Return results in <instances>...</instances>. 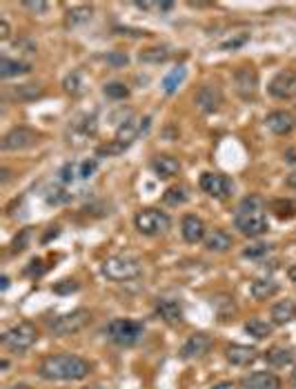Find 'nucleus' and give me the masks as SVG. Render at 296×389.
<instances>
[{"instance_id":"aec40b11","label":"nucleus","mask_w":296,"mask_h":389,"mask_svg":"<svg viewBox=\"0 0 296 389\" xmlns=\"http://www.w3.org/2000/svg\"><path fill=\"white\" fill-rule=\"evenodd\" d=\"M265 125L272 133H276V136H285V133H290L294 129L296 121H294V116L287 111H272L265 118Z\"/></svg>"},{"instance_id":"c85d7f7f","label":"nucleus","mask_w":296,"mask_h":389,"mask_svg":"<svg viewBox=\"0 0 296 389\" xmlns=\"http://www.w3.org/2000/svg\"><path fill=\"white\" fill-rule=\"evenodd\" d=\"M62 87H65V92L72 94V96H80V94H83V92H85V78H83V72L74 70L72 74L65 76Z\"/></svg>"},{"instance_id":"09e8293b","label":"nucleus","mask_w":296,"mask_h":389,"mask_svg":"<svg viewBox=\"0 0 296 389\" xmlns=\"http://www.w3.org/2000/svg\"><path fill=\"white\" fill-rule=\"evenodd\" d=\"M285 182H287V187H292V190H296V172H294V174H290V176H287V180H285Z\"/></svg>"},{"instance_id":"7c9ffc66","label":"nucleus","mask_w":296,"mask_h":389,"mask_svg":"<svg viewBox=\"0 0 296 389\" xmlns=\"http://www.w3.org/2000/svg\"><path fill=\"white\" fill-rule=\"evenodd\" d=\"M163 200H165L168 205H172V207H178V205H183V202L190 200V190L185 187V185H176V187H170L165 192Z\"/></svg>"},{"instance_id":"6e6d98bb","label":"nucleus","mask_w":296,"mask_h":389,"mask_svg":"<svg viewBox=\"0 0 296 389\" xmlns=\"http://www.w3.org/2000/svg\"><path fill=\"white\" fill-rule=\"evenodd\" d=\"M85 389H105L103 385H92V387H85Z\"/></svg>"},{"instance_id":"39448f33","label":"nucleus","mask_w":296,"mask_h":389,"mask_svg":"<svg viewBox=\"0 0 296 389\" xmlns=\"http://www.w3.org/2000/svg\"><path fill=\"white\" fill-rule=\"evenodd\" d=\"M38 338H40V332L34 323H29V320H23V323L18 325H13L9 327L5 334H3V345L13 351V354H23L27 349H31L36 343H38Z\"/></svg>"},{"instance_id":"a211bd4d","label":"nucleus","mask_w":296,"mask_h":389,"mask_svg":"<svg viewBox=\"0 0 296 389\" xmlns=\"http://www.w3.org/2000/svg\"><path fill=\"white\" fill-rule=\"evenodd\" d=\"M180 231H183V239L185 243L190 245H196V243H201L205 241V223H203V218L199 216H194V214H187L183 218V223H180Z\"/></svg>"},{"instance_id":"603ef678","label":"nucleus","mask_w":296,"mask_h":389,"mask_svg":"<svg viewBox=\"0 0 296 389\" xmlns=\"http://www.w3.org/2000/svg\"><path fill=\"white\" fill-rule=\"evenodd\" d=\"M0 287H3V292L9 287V278H7V276H3V285H0Z\"/></svg>"},{"instance_id":"412c9836","label":"nucleus","mask_w":296,"mask_h":389,"mask_svg":"<svg viewBox=\"0 0 296 389\" xmlns=\"http://www.w3.org/2000/svg\"><path fill=\"white\" fill-rule=\"evenodd\" d=\"M270 318L276 327H283L287 323L296 318V302L285 298V300H278L276 305H272V312H270Z\"/></svg>"},{"instance_id":"20e7f679","label":"nucleus","mask_w":296,"mask_h":389,"mask_svg":"<svg viewBox=\"0 0 296 389\" xmlns=\"http://www.w3.org/2000/svg\"><path fill=\"white\" fill-rule=\"evenodd\" d=\"M101 274L107 280L114 283H123V280H134L143 274V263L134 256H127V253H121V256H111L101 265Z\"/></svg>"},{"instance_id":"3c124183","label":"nucleus","mask_w":296,"mask_h":389,"mask_svg":"<svg viewBox=\"0 0 296 389\" xmlns=\"http://www.w3.org/2000/svg\"><path fill=\"white\" fill-rule=\"evenodd\" d=\"M9 389H31V387L25 385V383H18V385H13V387H9Z\"/></svg>"},{"instance_id":"cd10ccee","label":"nucleus","mask_w":296,"mask_h":389,"mask_svg":"<svg viewBox=\"0 0 296 389\" xmlns=\"http://www.w3.org/2000/svg\"><path fill=\"white\" fill-rule=\"evenodd\" d=\"M187 78V70L183 65H178V67H174L172 72H168V76L163 78V92L165 94H174L180 84H183V80Z\"/></svg>"},{"instance_id":"8fccbe9b","label":"nucleus","mask_w":296,"mask_h":389,"mask_svg":"<svg viewBox=\"0 0 296 389\" xmlns=\"http://www.w3.org/2000/svg\"><path fill=\"white\" fill-rule=\"evenodd\" d=\"M287 276H290V280H292V283H296V265H292V267H290Z\"/></svg>"},{"instance_id":"2eb2a0df","label":"nucleus","mask_w":296,"mask_h":389,"mask_svg":"<svg viewBox=\"0 0 296 389\" xmlns=\"http://www.w3.org/2000/svg\"><path fill=\"white\" fill-rule=\"evenodd\" d=\"M96 129H98V125H96L94 116H89V114L78 116L76 121H72V125H70V143L80 145L83 141L96 136Z\"/></svg>"},{"instance_id":"5fc2aeb1","label":"nucleus","mask_w":296,"mask_h":389,"mask_svg":"<svg viewBox=\"0 0 296 389\" xmlns=\"http://www.w3.org/2000/svg\"><path fill=\"white\" fill-rule=\"evenodd\" d=\"M292 385H294V389H296V367L292 369Z\"/></svg>"},{"instance_id":"4468645a","label":"nucleus","mask_w":296,"mask_h":389,"mask_svg":"<svg viewBox=\"0 0 296 389\" xmlns=\"http://www.w3.org/2000/svg\"><path fill=\"white\" fill-rule=\"evenodd\" d=\"M212 347V338L203 332L199 334H192L187 341L183 343V347H180V358L183 361H192V358H201L205 356V354L209 351Z\"/></svg>"},{"instance_id":"a18cd8bd","label":"nucleus","mask_w":296,"mask_h":389,"mask_svg":"<svg viewBox=\"0 0 296 389\" xmlns=\"http://www.w3.org/2000/svg\"><path fill=\"white\" fill-rule=\"evenodd\" d=\"M27 239H29V231L25 229V231L21 234V239H16V241H13V247H11V251H13V253L23 251V249H25V245H27Z\"/></svg>"},{"instance_id":"72a5a7b5","label":"nucleus","mask_w":296,"mask_h":389,"mask_svg":"<svg viewBox=\"0 0 296 389\" xmlns=\"http://www.w3.org/2000/svg\"><path fill=\"white\" fill-rule=\"evenodd\" d=\"M270 251H272V245H268V243H256V245L245 249L243 256L245 258H252V261H258V258H265Z\"/></svg>"},{"instance_id":"b1692460","label":"nucleus","mask_w":296,"mask_h":389,"mask_svg":"<svg viewBox=\"0 0 296 389\" xmlns=\"http://www.w3.org/2000/svg\"><path fill=\"white\" fill-rule=\"evenodd\" d=\"M232 245H234L232 236H229L225 229H212V231L205 236V249H207V251L223 253V251H227Z\"/></svg>"},{"instance_id":"c9c22d12","label":"nucleus","mask_w":296,"mask_h":389,"mask_svg":"<svg viewBox=\"0 0 296 389\" xmlns=\"http://www.w3.org/2000/svg\"><path fill=\"white\" fill-rule=\"evenodd\" d=\"M43 94V89L38 84H21V87L13 89V96L16 98H38Z\"/></svg>"},{"instance_id":"ddd939ff","label":"nucleus","mask_w":296,"mask_h":389,"mask_svg":"<svg viewBox=\"0 0 296 389\" xmlns=\"http://www.w3.org/2000/svg\"><path fill=\"white\" fill-rule=\"evenodd\" d=\"M147 127H150V118H143V121H141V118H125V121L119 125L116 138H114V141H119L125 147H129Z\"/></svg>"},{"instance_id":"c03bdc74","label":"nucleus","mask_w":296,"mask_h":389,"mask_svg":"<svg viewBox=\"0 0 296 389\" xmlns=\"http://www.w3.org/2000/svg\"><path fill=\"white\" fill-rule=\"evenodd\" d=\"M105 60H107L109 65H116V67L127 65V56H125V54H121V52H111L109 56H105Z\"/></svg>"},{"instance_id":"f3484780","label":"nucleus","mask_w":296,"mask_h":389,"mask_svg":"<svg viewBox=\"0 0 296 389\" xmlns=\"http://www.w3.org/2000/svg\"><path fill=\"white\" fill-rule=\"evenodd\" d=\"M225 358L234 367H250L258 361V351L250 345H227Z\"/></svg>"},{"instance_id":"37998d69","label":"nucleus","mask_w":296,"mask_h":389,"mask_svg":"<svg viewBox=\"0 0 296 389\" xmlns=\"http://www.w3.org/2000/svg\"><path fill=\"white\" fill-rule=\"evenodd\" d=\"M65 285H56L54 287V292L56 294H70V292H76L78 290V283H74V280H62Z\"/></svg>"},{"instance_id":"473e14b6","label":"nucleus","mask_w":296,"mask_h":389,"mask_svg":"<svg viewBox=\"0 0 296 389\" xmlns=\"http://www.w3.org/2000/svg\"><path fill=\"white\" fill-rule=\"evenodd\" d=\"M105 96L111 98V100H125L129 96V89L125 82H107L105 84Z\"/></svg>"},{"instance_id":"5701e85b","label":"nucleus","mask_w":296,"mask_h":389,"mask_svg":"<svg viewBox=\"0 0 296 389\" xmlns=\"http://www.w3.org/2000/svg\"><path fill=\"white\" fill-rule=\"evenodd\" d=\"M152 169H154V174L158 178L170 180V178H174L180 172V160L174 158V156H165V154H163V156H156L152 160Z\"/></svg>"},{"instance_id":"e433bc0d","label":"nucleus","mask_w":296,"mask_h":389,"mask_svg":"<svg viewBox=\"0 0 296 389\" xmlns=\"http://www.w3.org/2000/svg\"><path fill=\"white\" fill-rule=\"evenodd\" d=\"M127 147L119 141H111L109 145H103V147H98V156H116V154H123Z\"/></svg>"},{"instance_id":"58836bf2","label":"nucleus","mask_w":296,"mask_h":389,"mask_svg":"<svg viewBox=\"0 0 296 389\" xmlns=\"http://www.w3.org/2000/svg\"><path fill=\"white\" fill-rule=\"evenodd\" d=\"M138 9L143 11H158V13H165L174 9V3H136Z\"/></svg>"},{"instance_id":"4be33fe9","label":"nucleus","mask_w":296,"mask_h":389,"mask_svg":"<svg viewBox=\"0 0 296 389\" xmlns=\"http://www.w3.org/2000/svg\"><path fill=\"white\" fill-rule=\"evenodd\" d=\"M278 283L274 280V278H256V280H252V285H250V294H252V298L254 300H258V302H263V300H270L272 296H276L278 294Z\"/></svg>"},{"instance_id":"f704fd0d","label":"nucleus","mask_w":296,"mask_h":389,"mask_svg":"<svg viewBox=\"0 0 296 389\" xmlns=\"http://www.w3.org/2000/svg\"><path fill=\"white\" fill-rule=\"evenodd\" d=\"M248 40H250V33H236V36L223 40L219 47L223 49V52H229V49H239V47H243Z\"/></svg>"},{"instance_id":"de8ad7c7","label":"nucleus","mask_w":296,"mask_h":389,"mask_svg":"<svg viewBox=\"0 0 296 389\" xmlns=\"http://www.w3.org/2000/svg\"><path fill=\"white\" fill-rule=\"evenodd\" d=\"M212 389H239L234 383H229V380H225V383H219V385H214Z\"/></svg>"},{"instance_id":"bb28decb","label":"nucleus","mask_w":296,"mask_h":389,"mask_svg":"<svg viewBox=\"0 0 296 389\" xmlns=\"http://www.w3.org/2000/svg\"><path fill=\"white\" fill-rule=\"evenodd\" d=\"M31 67L27 62H21V60H11V58H3L0 60V76L3 78H13V76H23V74H29Z\"/></svg>"},{"instance_id":"423d86ee","label":"nucleus","mask_w":296,"mask_h":389,"mask_svg":"<svg viewBox=\"0 0 296 389\" xmlns=\"http://www.w3.org/2000/svg\"><path fill=\"white\" fill-rule=\"evenodd\" d=\"M172 225V218L160 212V209H154V207H147V209H141L136 216H134V227L138 229V234L143 236H158V234H165Z\"/></svg>"},{"instance_id":"393cba45","label":"nucleus","mask_w":296,"mask_h":389,"mask_svg":"<svg viewBox=\"0 0 296 389\" xmlns=\"http://www.w3.org/2000/svg\"><path fill=\"white\" fill-rule=\"evenodd\" d=\"M265 361L272 367H285V365H292L294 351L290 347H283V345H274L265 351Z\"/></svg>"},{"instance_id":"6ab92c4d","label":"nucleus","mask_w":296,"mask_h":389,"mask_svg":"<svg viewBox=\"0 0 296 389\" xmlns=\"http://www.w3.org/2000/svg\"><path fill=\"white\" fill-rule=\"evenodd\" d=\"M245 389H281L283 383L272 371H254V374L243 378Z\"/></svg>"},{"instance_id":"1a4fd4ad","label":"nucleus","mask_w":296,"mask_h":389,"mask_svg":"<svg viewBox=\"0 0 296 389\" xmlns=\"http://www.w3.org/2000/svg\"><path fill=\"white\" fill-rule=\"evenodd\" d=\"M38 143V133L29 127H13L3 136V151H21V149H29Z\"/></svg>"},{"instance_id":"4c0bfd02","label":"nucleus","mask_w":296,"mask_h":389,"mask_svg":"<svg viewBox=\"0 0 296 389\" xmlns=\"http://www.w3.org/2000/svg\"><path fill=\"white\" fill-rule=\"evenodd\" d=\"M60 182L62 185H70V182H74L76 180V176H78V165H74V163H67L62 169H60Z\"/></svg>"},{"instance_id":"79ce46f5","label":"nucleus","mask_w":296,"mask_h":389,"mask_svg":"<svg viewBox=\"0 0 296 389\" xmlns=\"http://www.w3.org/2000/svg\"><path fill=\"white\" fill-rule=\"evenodd\" d=\"M23 7L29 9L31 13H38V16H40V13H47L52 5H49V3H43V0H36V3H34V0H25Z\"/></svg>"},{"instance_id":"dca6fc26","label":"nucleus","mask_w":296,"mask_h":389,"mask_svg":"<svg viewBox=\"0 0 296 389\" xmlns=\"http://www.w3.org/2000/svg\"><path fill=\"white\" fill-rule=\"evenodd\" d=\"M154 312L163 323H168V325L183 323V307H180V302L174 298H158L154 305Z\"/></svg>"},{"instance_id":"2f4dec72","label":"nucleus","mask_w":296,"mask_h":389,"mask_svg":"<svg viewBox=\"0 0 296 389\" xmlns=\"http://www.w3.org/2000/svg\"><path fill=\"white\" fill-rule=\"evenodd\" d=\"M92 13H94V7H92V5L74 7V9H70V13H67V23H70L72 27L83 25V23H89V21H92Z\"/></svg>"},{"instance_id":"6e6552de","label":"nucleus","mask_w":296,"mask_h":389,"mask_svg":"<svg viewBox=\"0 0 296 389\" xmlns=\"http://www.w3.org/2000/svg\"><path fill=\"white\" fill-rule=\"evenodd\" d=\"M199 185H201V190L207 196L216 198V200H225V198L232 196V192H234V182L229 180L225 174H216V172H205V174H201Z\"/></svg>"},{"instance_id":"9b49d317","label":"nucleus","mask_w":296,"mask_h":389,"mask_svg":"<svg viewBox=\"0 0 296 389\" xmlns=\"http://www.w3.org/2000/svg\"><path fill=\"white\" fill-rule=\"evenodd\" d=\"M234 89L243 100H254L258 94V74L254 67H239L234 72Z\"/></svg>"},{"instance_id":"f03ea898","label":"nucleus","mask_w":296,"mask_h":389,"mask_svg":"<svg viewBox=\"0 0 296 389\" xmlns=\"http://www.w3.org/2000/svg\"><path fill=\"white\" fill-rule=\"evenodd\" d=\"M234 225L243 236H248V239H258V236L270 231L265 202H263L261 196H248L241 200L234 216Z\"/></svg>"},{"instance_id":"864d4df0","label":"nucleus","mask_w":296,"mask_h":389,"mask_svg":"<svg viewBox=\"0 0 296 389\" xmlns=\"http://www.w3.org/2000/svg\"><path fill=\"white\" fill-rule=\"evenodd\" d=\"M9 180V169H3V182Z\"/></svg>"},{"instance_id":"f257e3e1","label":"nucleus","mask_w":296,"mask_h":389,"mask_svg":"<svg viewBox=\"0 0 296 389\" xmlns=\"http://www.w3.org/2000/svg\"><path fill=\"white\" fill-rule=\"evenodd\" d=\"M89 374L92 363L76 354H52L38 367V376L45 380H83Z\"/></svg>"},{"instance_id":"9d476101","label":"nucleus","mask_w":296,"mask_h":389,"mask_svg":"<svg viewBox=\"0 0 296 389\" xmlns=\"http://www.w3.org/2000/svg\"><path fill=\"white\" fill-rule=\"evenodd\" d=\"M270 96L278 98V100H292L296 98V70H283L278 72L270 84H268Z\"/></svg>"},{"instance_id":"7ed1b4c3","label":"nucleus","mask_w":296,"mask_h":389,"mask_svg":"<svg viewBox=\"0 0 296 389\" xmlns=\"http://www.w3.org/2000/svg\"><path fill=\"white\" fill-rule=\"evenodd\" d=\"M107 338L119 347H134L143 341L145 336V325L141 320L134 318H114L111 323L105 327Z\"/></svg>"},{"instance_id":"a19ab883","label":"nucleus","mask_w":296,"mask_h":389,"mask_svg":"<svg viewBox=\"0 0 296 389\" xmlns=\"http://www.w3.org/2000/svg\"><path fill=\"white\" fill-rule=\"evenodd\" d=\"M96 169H98V163H96V160H85V163H80V165H78V178H83V180L92 178Z\"/></svg>"},{"instance_id":"a878e982","label":"nucleus","mask_w":296,"mask_h":389,"mask_svg":"<svg viewBox=\"0 0 296 389\" xmlns=\"http://www.w3.org/2000/svg\"><path fill=\"white\" fill-rule=\"evenodd\" d=\"M245 332H248L252 338H256V341H265V338H270L274 332V323H268V320L254 316L245 323Z\"/></svg>"},{"instance_id":"ea45409f","label":"nucleus","mask_w":296,"mask_h":389,"mask_svg":"<svg viewBox=\"0 0 296 389\" xmlns=\"http://www.w3.org/2000/svg\"><path fill=\"white\" fill-rule=\"evenodd\" d=\"M72 194H65L62 190H52L47 194V202L49 205H62V202H70Z\"/></svg>"},{"instance_id":"0eeeda50","label":"nucleus","mask_w":296,"mask_h":389,"mask_svg":"<svg viewBox=\"0 0 296 389\" xmlns=\"http://www.w3.org/2000/svg\"><path fill=\"white\" fill-rule=\"evenodd\" d=\"M89 323H92V314L87 309H74L70 314L54 318L52 323H49V329H52L54 336H72V334H78L80 329H85Z\"/></svg>"},{"instance_id":"f8f14e48","label":"nucleus","mask_w":296,"mask_h":389,"mask_svg":"<svg viewBox=\"0 0 296 389\" xmlns=\"http://www.w3.org/2000/svg\"><path fill=\"white\" fill-rule=\"evenodd\" d=\"M194 105L205 114H214L223 105V92L216 84H201L194 94Z\"/></svg>"},{"instance_id":"c756f323","label":"nucleus","mask_w":296,"mask_h":389,"mask_svg":"<svg viewBox=\"0 0 296 389\" xmlns=\"http://www.w3.org/2000/svg\"><path fill=\"white\" fill-rule=\"evenodd\" d=\"M170 58V52L165 47H147L138 54V60L141 62H147V65H160Z\"/></svg>"},{"instance_id":"49530a36","label":"nucleus","mask_w":296,"mask_h":389,"mask_svg":"<svg viewBox=\"0 0 296 389\" xmlns=\"http://www.w3.org/2000/svg\"><path fill=\"white\" fill-rule=\"evenodd\" d=\"M9 23H7V18H0V40H7L9 38Z\"/></svg>"}]
</instances>
